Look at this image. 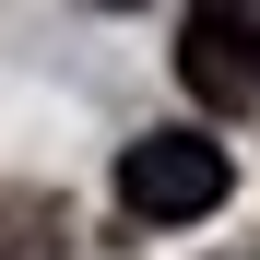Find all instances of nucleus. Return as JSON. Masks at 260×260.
Returning <instances> with one entry per match:
<instances>
[{"instance_id":"obj_1","label":"nucleus","mask_w":260,"mask_h":260,"mask_svg":"<svg viewBox=\"0 0 260 260\" xmlns=\"http://www.w3.org/2000/svg\"><path fill=\"white\" fill-rule=\"evenodd\" d=\"M237 189V154L201 142V130H154V142L118 154V213L130 225H201V213H225Z\"/></svg>"},{"instance_id":"obj_2","label":"nucleus","mask_w":260,"mask_h":260,"mask_svg":"<svg viewBox=\"0 0 260 260\" xmlns=\"http://www.w3.org/2000/svg\"><path fill=\"white\" fill-rule=\"evenodd\" d=\"M178 83H189L213 118H248L260 107V24L225 12V0H201V12L178 24Z\"/></svg>"},{"instance_id":"obj_3","label":"nucleus","mask_w":260,"mask_h":260,"mask_svg":"<svg viewBox=\"0 0 260 260\" xmlns=\"http://www.w3.org/2000/svg\"><path fill=\"white\" fill-rule=\"evenodd\" d=\"M59 248H71V201L0 178V260H59Z\"/></svg>"},{"instance_id":"obj_4","label":"nucleus","mask_w":260,"mask_h":260,"mask_svg":"<svg viewBox=\"0 0 260 260\" xmlns=\"http://www.w3.org/2000/svg\"><path fill=\"white\" fill-rule=\"evenodd\" d=\"M225 12H248V24H260V0H225Z\"/></svg>"},{"instance_id":"obj_5","label":"nucleus","mask_w":260,"mask_h":260,"mask_svg":"<svg viewBox=\"0 0 260 260\" xmlns=\"http://www.w3.org/2000/svg\"><path fill=\"white\" fill-rule=\"evenodd\" d=\"M107 12H130V0H107Z\"/></svg>"}]
</instances>
